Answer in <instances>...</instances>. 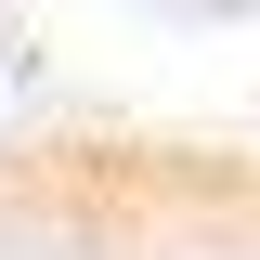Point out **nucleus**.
I'll use <instances>...</instances> for the list:
<instances>
[{
	"mask_svg": "<svg viewBox=\"0 0 260 260\" xmlns=\"http://www.w3.org/2000/svg\"><path fill=\"white\" fill-rule=\"evenodd\" d=\"M0 260H260V130L208 117L0 130Z\"/></svg>",
	"mask_w": 260,
	"mask_h": 260,
	"instance_id": "nucleus-1",
	"label": "nucleus"
}]
</instances>
